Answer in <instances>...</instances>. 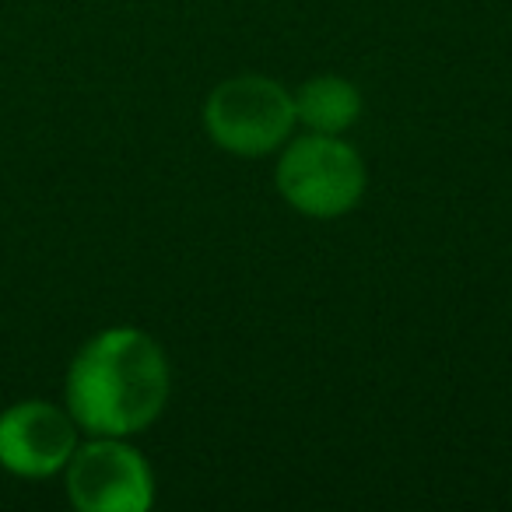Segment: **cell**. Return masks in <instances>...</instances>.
Wrapping results in <instances>:
<instances>
[{"label": "cell", "mask_w": 512, "mask_h": 512, "mask_svg": "<svg viewBox=\"0 0 512 512\" xmlns=\"http://www.w3.org/2000/svg\"><path fill=\"white\" fill-rule=\"evenodd\" d=\"M78 421L50 400H22L0 411V467L15 477H53L78 449Z\"/></svg>", "instance_id": "obj_5"}, {"label": "cell", "mask_w": 512, "mask_h": 512, "mask_svg": "<svg viewBox=\"0 0 512 512\" xmlns=\"http://www.w3.org/2000/svg\"><path fill=\"white\" fill-rule=\"evenodd\" d=\"M295 123L292 92L264 74L221 81L204 102V127L211 141L239 158H264L285 148Z\"/></svg>", "instance_id": "obj_2"}, {"label": "cell", "mask_w": 512, "mask_h": 512, "mask_svg": "<svg viewBox=\"0 0 512 512\" xmlns=\"http://www.w3.org/2000/svg\"><path fill=\"white\" fill-rule=\"evenodd\" d=\"M172 372L162 344L137 327L88 337L67 369V411L88 435H130L158 421L169 404Z\"/></svg>", "instance_id": "obj_1"}, {"label": "cell", "mask_w": 512, "mask_h": 512, "mask_svg": "<svg viewBox=\"0 0 512 512\" xmlns=\"http://www.w3.org/2000/svg\"><path fill=\"white\" fill-rule=\"evenodd\" d=\"M278 193L306 218H341L365 193V162L334 134H306L285 144L278 158Z\"/></svg>", "instance_id": "obj_3"}, {"label": "cell", "mask_w": 512, "mask_h": 512, "mask_svg": "<svg viewBox=\"0 0 512 512\" xmlns=\"http://www.w3.org/2000/svg\"><path fill=\"white\" fill-rule=\"evenodd\" d=\"M292 99H295V120L309 134L341 137L362 116V92L348 78H337V74L309 78Z\"/></svg>", "instance_id": "obj_6"}, {"label": "cell", "mask_w": 512, "mask_h": 512, "mask_svg": "<svg viewBox=\"0 0 512 512\" xmlns=\"http://www.w3.org/2000/svg\"><path fill=\"white\" fill-rule=\"evenodd\" d=\"M67 498L81 512H144L155 502V474L141 449L116 435H92L64 467Z\"/></svg>", "instance_id": "obj_4"}]
</instances>
